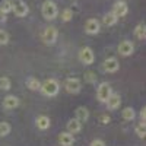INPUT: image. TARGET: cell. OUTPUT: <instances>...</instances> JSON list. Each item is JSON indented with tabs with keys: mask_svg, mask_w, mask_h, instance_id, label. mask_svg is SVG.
Here are the masks:
<instances>
[{
	"mask_svg": "<svg viewBox=\"0 0 146 146\" xmlns=\"http://www.w3.org/2000/svg\"><path fill=\"white\" fill-rule=\"evenodd\" d=\"M41 13L42 16L47 19V21H51V19H56L57 15H58V9H57V5L51 0H45L42 3V7H41Z\"/></svg>",
	"mask_w": 146,
	"mask_h": 146,
	"instance_id": "cell-1",
	"label": "cell"
},
{
	"mask_svg": "<svg viewBox=\"0 0 146 146\" xmlns=\"http://www.w3.org/2000/svg\"><path fill=\"white\" fill-rule=\"evenodd\" d=\"M41 92L47 96H56L60 91V85L56 79H47L44 83H41Z\"/></svg>",
	"mask_w": 146,
	"mask_h": 146,
	"instance_id": "cell-2",
	"label": "cell"
},
{
	"mask_svg": "<svg viewBox=\"0 0 146 146\" xmlns=\"http://www.w3.org/2000/svg\"><path fill=\"white\" fill-rule=\"evenodd\" d=\"M12 12L18 16V18H23L28 15V6L23 0H12Z\"/></svg>",
	"mask_w": 146,
	"mask_h": 146,
	"instance_id": "cell-3",
	"label": "cell"
},
{
	"mask_svg": "<svg viewBox=\"0 0 146 146\" xmlns=\"http://www.w3.org/2000/svg\"><path fill=\"white\" fill-rule=\"evenodd\" d=\"M57 36H58V31L56 27H47L42 32V41L47 45H53L57 41Z\"/></svg>",
	"mask_w": 146,
	"mask_h": 146,
	"instance_id": "cell-4",
	"label": "cell"
},
{
	"mask_svg": "<svg viewBox=\"0 0 146 146\" xmlns=\"http://www.w3.org/2000/svg\"><path fill=\"white\" fill-rule=\"evenodd\" d=\"M79 60H80V63L86 64V66L94 64V62H95V54H94V51H92V48H89V47L80 48V51H79Z\"/></svg>",
	"mask_w": 146,
	"mask_h": 146,
	"instance_id": "cell-5",
	"label": "cell"
},
{
	"mask_svg": "<svg viewBox=\"0 0 146 146\" xmlns=\"http://www.w3.org/2000/svg\"><path fill=\"white\" fill-rule=\"evenodd\" d=\"M111 86H110L108 82H102L100 83L98 89H96V96H98L100 102H107V100L110 98V95H111Z\"/></svg>",
	"mask_w": 146,
	"mask_h": 146,
	"instance_id": "cell-6",
	"label": "cell"
},
{
	"mask_svg": "<svg viewBox=\"0 0 146 146\" xmlns=\"http://www.w3.org/2000/svg\"><path fill=\"white\" fill-rule=\"evenodd\" d=\"M64 89L69 94H79L82 89V83L78 78H69L64 82Z\"/></svg>",
	"mask_w": 146,
	"mask_h": 146,
	"instance_id": "cell-7",
	"label": "cell"
},
{
	"mask_svg": "<svg viewBox=\"0 0 146 146\" xmlns=\"http://www.w3.org/2000/svg\"><path fill=\"white\" fill-rule=\"evenodd\" d=\"M127 12H129V6H127V3L124 2V0H117V2L114 3V6H113V13H114L117 18L126 16Z\"/></svg>",
	"mask_w": 146,
	"mask_h": 146,
	"instance_id": "cell-8",
	"label": "cell"
},
{
	"mask_svg": "<svg viewBox=\"0 0 146 146\" xmlns=\"http://www.w3.org/2000/svg\"><path fill=\"white\" fill-rule=\"evenodd\" d=\"M101 29V23L100 21H96V19H88L86 22H85V32L89 34V35H95V34H98Z\"/></svg>",
	"mask_w": 146,
	"mask_h": 146,
	"instance_id": "cell-9",
	"label": "cell"
},
{
	"mask_svg": "<svg viewBox=\"0 0 146 146\" xmlns=\"http://www.w3.org/2000/svg\"><path fill=\"white\" fill-rule=\"evenodd\" d=\"M117 50L120 53V56L123 57H127V56H131L133 51H135V45H133V42L130 41H121L117 47Z\"/></svg>",
	"mask_w": 146,
	"mask_h": 146,
	"instance_id": "cell-10",
	"label": "cell"
},
{
	"mask_svg": "<svg viewBox=\"0 0 146 146\" xmlns=\"http://www.w3.org/2000/svg\"><path fill=\"white\" fill-rule=\"evenodd\" d=\"M102 67H104V70L107 73H115L120 69V63H118V60L115 57H110V58H107L104 62Z\"/></svg>",
	"mask_w": 146,
	"mask_h": 146,
	"instance_id": "cell-11",
	"label": "cell"
},
{
	"mask_svg": "<svg viewBox=\"0 0 146 146\" xmlns=\"http://www.w3.org/2000/svg\"><path fill=\"white\" fill-rule=\"evenodd\" d=\"M19 105V98L15 95H7L3 98V108L6 110H15Z\"/></svg>",
	"mask_w": 146,
	"mask_h": 146,
	"instance_id": "cell-12",
	"label": "cell"
},
{
	"mask_svg": "<svg viewBox=\"0 0 146 146\" xmlns=\"http://www.w3.org/2000/svg\"><path fill=\"white\" fill-rule=\"evenodd\" d=\"M66 127H67V131H69V133L75 135V133H79V131L82 130V121H79L78 118H72V120L67 121Z\"/></svg>",
	"mask_w": 146,
	"mask_h": 146,
	"instance_id": "cell-13",
	"label": "cell"
},
{
	"mask_svg": "<svg viewBox=\"0 0 146 146\" xmlns=\"http://www.w3.org/2000/svg\"><path fill=\"white\" fill-rule=\"evenodd\" d=\"M108 105V108L111 110V111H114V110L120 108V104H121V98H120V95L118 94H111L110 95V98L107 100L105 102Z\"/></svg>",
	"mask_w": 146,
	"mask_h": 146,
	"instance_id": "cell-14",
	"label": "cell"
},
{
	"mask_svg": "<svg viewBox=\"0 0 146 146\" xmlns=\"http://www.w3.org/2000/svg\"><path fill=\"white\" fill-rule=\"evenodd\" d=\"M73 142H75V139H73L72 133H69V131H62L58 135V143L62 146H72Z\"/></svg>",
	"mask_w": 146,
	"mask_h": 146,
	"instance_id": "cell-15",
	"label": "cell"
},
{
	"mask_svg": "<svg viewBox=\"0 0 146 146\" xmlns=\"http://www.w3.org/2000/svg\"><path fill=\"white\" fill-rule=\"evenodd\" d=\"M35 124L36 127H38L40 130H47L48 127H50L51 124V121H50V117H47V115H38L35 120Z\"/></svg>",
	"mask_w": 146,
	"mask_h": 146,
	"instance_id": "cell-16",
	"label": "cell"
},
{
	"mask_svg": "<svg viewBox=\"0 0 146 146\" xmlns=\"http://www.w3.org/2000/svg\"><path fill=\"white\" fill-rule=\"evenodd\" d=\"M75 114H76V118H78L79 121H86V120L89 118V111H88L86 107H78L76 111H75Z\"/></svg>",
	"mask_w": 146,
	"mask_h": 146,
	"instance_id": "cell-17",
	"label": "cell"
},
{
	"mask_svg": "<svg viewBox=\"0 0 146 146\" xmlns=\"http://www.w3.org/2000/svg\"><path fill=\"white\" fill-rule=\"evenodd\" d=\"M117 19H118V18L111 12V13L104 15V18H102V23H104L105 27H113V25H115V23H117Z\"/></svg>",
	"mask_w": 146,
	"mask_h": 146,
	"instance_id": "cell-18",
	"label": "cell"
},
{
	"mask_svg": "<svg viewBox=\"0 0 146 146\" xmlns=\"http://www.w3.org/2000/svg\"><path fill=\"white\" fill-rule=\"evenodd\" d=\"M121 117H123L126 121H131V120H135L136 113H135V110H133L131 107H126L123 111H121Z\"/></svg>",
	"mask_w": 146,
	"mask_h": 146,
	"instance_id": "cell-19",
	"label": "cell"
},
{
	"mask_svg": "<svg viewBox=\"0 0 146 146\" xmlns=\"http://www.w3.org/2000/svg\"><path fill=\"white\" fill-rule=\"evenodd\" d=\"M135 35H136V38H139L142 41L146 38V27H145V23H139V25L135 28Z\"/></svg>",
	"mask_w": 146,
	"mask_h": 146,
	"instance_id": "cell-20",
	"label": "cell"
},
{
	"mask_svg": "<svg viewBox=\"0 0 146 146\" xmlns=\"http://www.w3.org/2000/svg\"><path fill=\"white\" fill-rule=\"evenodd\" d=\"M27 86L31 89V91H38L41 88V82L38 79H35V78H29L27 80Z\"/></svg>",
	"mask_w": 146,
	"mask_h": 146,
	"instance_id": "cell-21",
	"label": "cell"
},
{
	"mask_svg": "<svg viewBox=\"0 0 146 146\" xmlns=\"http://www.w3.org/2000/svg\"><path fill=\"white\" fill-rule=\"evenodd\" d=\"M0 12L3 15L12 12V0H2V3H0Z\"/></svg>",
	"mask_w": 146,
	"mask_h": 146,
	"instance_id": "cell-22",
	"label": "cell"
},
{
	"mask_svg": "<svg viewBox=\"0 0 146 146\" xmlns=\"http://www.w3.org/2000/svg\"><path fill=\"white\" fill-rule=\"evenodd\" d=\"M10 130H12V127H10L9 123H6V121H0V136L2 137L7 136L10 133Z\"/></svg>",
	"mask_w": 146,
	"mask_h": 146,
	"instance_id": "cell-23",
	"label": "cell"
},
{
	"mask_svg": "<svg viewBox=\"0 0 146 146\" xmlns=\"http://www.w3.org/2000/svg\"><path fill=\"white\" fill-rule=\"evenodd\" d=\"M10 88H12L10 79L6 78V76H2V78H0V89H2V91H9Z\"/></svg>",
	"mask_w": 146,
	"mask_h": 146,
	"instance_id": "cell-24",
	"label": "cell"
},
{
	"mask_svg": "<svg viewBox=\"0 0 146 146\" xmlns=\"http://www.w3.org/2000/svg\"><path fill=\"white\" fill-rule=\"evenodd\" d=\"M72 18H73V10H72V9H64V10L62 12V19H63L64 22H69Z\"/></svg>",
	"mask_w": 146,
	"mask_h": 146,
	"instance_id": "cell-25",
	"label": "cell"
},
{
	"mask_svg": "<svg viewBox=\"0 0 146 146\" xmlns=\"http://www.w3.org/2000/svg\"><path fill=\"white\" fill-rule=\"evenodd\" d=\"M85 82L95 83L96 82V75H95L94 72H86V73H85Z\"/></svg>",
	"mask_w": 146,
	"mask_h": 146,
	"instance_id": "cell-26",
	"label": "cell"
},
{
	"mask_svg": "<svg viewBox=\"0 0 146 146\" xmlns=\"http://www.w3.org/2000/svg\"><path fill=\"white\" fill-rule=\"evenodd\" d=\"M9 42V35L3 29H0V45H6Z\"/></svg>",
	"mask_w": 146,
	"mask_h": 146,
	"instance_id": "cell-27",
	"label": "cell"
},
{
	"mask_svg": "<svg viewBox=\"0 0 146 146\" xmlns=\"http://www.w3.org/2000/svg\"><path fill=\"white\" fill-rule=\"evenodd\" d=\"M135 131H136V135H137L139 137H142V139L146 136V130H145V126H143V124H139V126H136Z\"/></svg>",
	"mask_w": 146,
	"mask_h": 146,
	"instance_id": "cell-28",
	"label": "cell"
},
{
	"mask_svg": "<svg viewBox=\"0 0 146 146\" xmlns=\"http://www.w3.org/2000/svg\"><path fill=\"white\" fill-rule=\"evenodd\" d=\"M100 121H101L102 124H108L110 121H111V118H110V115H108V114H102V115L100 117Z\"/></svg>",
	"mask_w": 146,
	"mask_h": 146,
	"instance_id": "cell-29",
	"label": "cell"
},
{
	"mask_svg": "<svg viewBox=\"0 0 146 146\" xmlns=\"http://www.w3.org/2000/svg\"><path fill=\"white\" fill-rule=\"evenodd\" d=\"M145 121H146V108L143 107V108L140 110V124L145 126Z\"/></svg>",
	"mask_w": 146,
	"mask_h": 146,
	"instance_id": "cell-30",
	"label": "cell"
},
{
	"mask_svg": "<svg viewBox=\"0 0 146 146\" xmlns=\"http://www.w3.org/2000/svg\"><path fill=\"white\" fill-rule=\"evenodd\" d=\"M89 146H105V143L102 142V140H100V139H95V140H92L91 142V145Z\"/></svg>",
	"mask_w": 146,
	"mask_h": 146,
	"instance_id": "cell-31",
	"label": "cell"
},
{
	"mask_svg": "<svg viewBox=\"0 0 146 146\" xmlns=\"http://www.w3.org/2000/svg\"><path fill=\"white\" fill-rule=\"evenodd\" d=\"M5 16H6V15H3L2 12H0V23H2V22H5V21H6V18H5Z\"/></svg>",
	"mask_w": 146,
	"mask_h": 146,
	"instance_id": "cell-32",
	"label": "cell"
}]
</instances>
